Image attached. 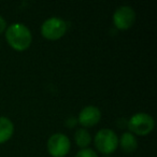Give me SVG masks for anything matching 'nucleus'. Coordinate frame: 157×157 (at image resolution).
Masks as SVG:
<instances>
[{"mask_svg":"<svg viewBox=\"0 0 157 157\" xmlns=\"http://www.w3.org/2000/svg\"><path fill=\"white\" fill-rule=\"evenodd\" d=\"M7 41L14 50L24 51L30 45L33 36L28 27L22 23H14L10 25L6 31Z\"/></svg>","mask_w":157,"mask_h":157,"instance_id":"1","label":"nucleus"},{"mask_svg":"<svg viewBox=\"0 0 157 157\" xmlns=\"http://www.w3.org/2000/svg\"><path fill=\"white\" fill-rule=\"evenodd\" d=\"M95 145L102 154H111L117 148L118 138L112 129H100L95 136Z\"/></svg>","mask_w":157,"mask_h":157,"instance_id":"2","label":"nucleus"},{"mask_svg":"<svg viewBox=\"0 0 157 157\" xmlns=\"http://www.w3.org/2000/svg\"><path fill=\"white\" fill-rule=\"evenodd\" d=\"M67 24L63 20L53 16L43 22L41 26V33L44 38L50 40H57L66 33Z\"/></svg>","mask_w":157,"mask_h":157,"instance_id":"3","label":"nucleus"},{"mask_svg":"<svg viewBox=\"0 0 157 157\" xmlns=\"http://www.w3.org/2000/svg\"><path fill=\"white\" fill-rule=\"evenodd\" d=\"M154 118L146 113H137L132 115L128 121V128L131 132L140 136L150 133L154 128Z\"/></svg>","mask_w":157,"mask_h":157,"instance_id":"4","label":"nucleus"},{"mask_svg":"<svg viewBox=\"0 0 157 157\" xmlns=\"http://www.w3.org/2000/svg\"><path fill=\"white\" fill-rule=\"evenodd\" d=\"M48 151L53 157H65L70 151V140L65 133L52 135L48 141Z\"/></svg>","mask_w":157,"mask_h":157,"instance_id":"5","label":"nucleus"},{"mask_svg":"<svg viewBox=\"0 0 157 157\" xmlns=\"http://www.w3.org/2000/svg\"><path fill=\"white\" fill-rule=\"evenodd\" d=\"M136 21V12L129 6H121L113 14V23L118 29H128Z\"/></svg>","mask_w":157,"mask_h":157,"instance_id":"6","label":"nucleus"},{"mask_svg":"<svg viewBox=\"0 0 157 157\" xmlns=\"http://www.w3.org/2000/svg\"><path fill=\"white\" fill-rule=\"evenodd\" d=\"M101 118V112L95 105H87L83 108L78 114V122L84 127H92L98 124Z\"/></svg>","mask_w":157,"mask_h":157,"instance_id":"7","label":"nucleus"},{"mask_svg":"<svg viewBox=\"0 0 157 157\" xmlns=\"http://www.w3.org/2000/svg\"><path fill=\"white\" fill-rule=\"evenodd\" d=\"M14 132V125L6 116H0V143L8 141Z\"/></svg>","mask_w":157,"mask_h":157,"instance_id":"8","label":"nucleus"},{"mask_svg":"<svg viewBox=\"0 0 157 157\" xmlns=\"http://www.w3.org/2000/svg\"><path fill=\"white\" fill-rule=\"evenodd\" d=\"M118 143L121 144V147L125 153H131L136 151L138 146L137 138L131 132H124L118 140Z\"/></svg>","mask_w":157,"mask_h":157,"instance_id":"9","label":"nucleus"},{"mask_svg":"<svg viewBox=\"0 0 157 157\" xmlns=\"http://www.w3.org/2000/svg\"><path fill=\"white\" fill-rule=\"evenodd\" d=\"M74 139H75L76 144L82 148H85L86 146L90 143V141H92L90 133L84 128L78 129V130L75 131V133H74Z\"/></svg>","mask_w":157,"mask_h":157,"instance_id":"10","label":"nucleus"},{"mask_svg":"<svg viewBox=\"0 0 157 157\" xmlns=\"http://www.w3.org/2000/svg\"><path fill=\"white\" fill-rule=\"evenodd\" d=\"M75 157H98V156H97L96 152H95L94 150L85 147L78 151V152L76 153Z\"/></svg>","mask_w":157,"mask_h":157,"instance_id":"11","label":"nucleus"},{"mask_svg":"<svg viewBox=\"0 0 157 157\" xmlns=\"http://www.w3.org/2000/svg\"><path fill=\"white\" fill-rule=\"evenodd\" d=\"M6 28H7V22L2 16H0V33H2Z\"/></svg>","mask_w":157,"mask_h":157,"instance_id":"12","label":"nucleus"}]
</instances>
